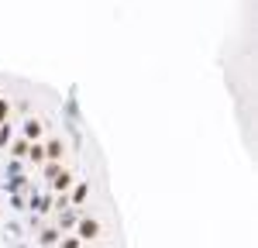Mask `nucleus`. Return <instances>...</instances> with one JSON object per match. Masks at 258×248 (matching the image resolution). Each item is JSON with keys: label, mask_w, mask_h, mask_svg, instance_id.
I'll list each match as a JSON object with an SVG mask.
<instances>
[{"label": "nucleus", "mask_w": 258, "mask_h": 248, "mask_svg": "<svg viewBox=\"0 0 258 248\" xmlns=\"http://www.w3.org/2000/svg\"><path fill=\"white\" fill-rule=\"evenodd\" d=\"M97 234H100V221H93V217H90V221H83V224H80V238H86V241H90V238H97Z\"/></svg>", "instance_id": "obj_1"}, {"label": "nucleus", "mask_w": 258, "mask_h": 248, "mask_svg": "<svg viewBox=\"0 0 258 248\" xmlns=\"http://www.w3.org/2000/svg\"><path fill=\"white\" fill-rule=\"evenodd\" d=\"M62 152H65V145H62V142H48V145H45V159H52V162H59V159H62Z\"/></svg>", "instance_id": "obj_2"}, {"label": "nucleus", "mask_w": 258, "mask_h": 248, "mask_svg": "<svg viewBox=\"0 0 258 248\" xmlns=\"http://www.w3.org/2000/svg\"><path fill=\"white\" fill-rule=\"evenodd\" d=\"M24 135H28V138H38V135H42V124H38V121H28V124H24Z\"/></svg>", "instance_id": "obj_3"}, {"label": "nucleus", "mask_w": 258, "mask_h": 248, "mask_svg": "<svg viewBox=\"0 0 258 248\" xmlns=\"http://www.w3.org/2000/svg\"><path fill=\"white\" fill-rule=\"evenodd\" d=\"M28 155H31L34 162H42V159H45V148H42V145H31V148H28Z\"/></svg>", "instance_id": "obj_4"}, {"label": "nucleus", "mask_w": 258, "mask_h": 248, "mask_svg": "<svg viewBox=\"0 0 258 248\" xmlns=\"http://www.w3.org/2000/svg\"><path fill=\"white\" fill-rule=\"evenodd\" d=\"M69 183H72V176H69V173H62V176H59V179H55V190H65V186H69Z\"/></svg>", "instance_id": "obj_5"}, {"label": "nucleus", "mask_w": 258, "mask_h": 248, "mask_svg": "<svg viewBox=\"0 0 258 248\" xmlns=\"http://www.w3.org/2000/svg\"><path fill=\"white\" fill-rule=\"evenodd\" d=\"M86 193H90V186H86V183H83V186H80V190H76V203H83V200H86Z\"/></svg>", "instance_id": "obj_6"}, {"label": "nucleus", "mask_w": 258, "mask_h": 248, "mask_svg": "<svg viewBox=\"0 0 258 248\" xmlns=\"http://www.w3.org/2000/svg\"><path fill=\"white\" fill-rule=\"evenodd\" d=\"M7 110H11V104H7V97H0V121L7 117Z\"/></svg>", "instance_id": "obj_7"}]
</instances>
